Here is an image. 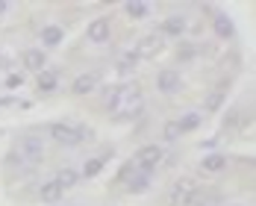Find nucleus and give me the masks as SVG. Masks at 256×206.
Listing matches in <instances>:
<instances>
[{"mask_svg":"<svg viewBox=\"0 0 256 206\" xmlns=\"http://www.w3.org/2000/svg\"><path fill=\"white\" fill-rule=\"evenodd\" d=\"M50 136L59 142V144L74 148V144H80V142L92 138V130L88 127H77V124H68V121H59V124H53L50 127Z\"/></svg>","mask_w":256,"mask_h":206,"instance_id":"1","label":"nucleus"},{"mask_svg":"<svg viewBox=\"0 0 256 206\" xmlns=\"http://www.w3.org/2000/svg\"><path fill=\"white\" fill-rule=\"evenodd\" d=\"M200 127V115H194V112H186V115H180L174 121H168L165 130H162V138H168V142H174L180 136H186V132H192V130Z\"/></svg>","mask_w":256,"mask_h":206,"instance_id":"2","label":"nucleus"},{"mask_svg":"<svg viewBox=\"0 0 256 206\" xmlns=\"http://www.w3.org/2000/svg\"><path fill=\"white\" fill-rule=\"evenodd\" d=\"M18 150L24 156V162H32V165H38V162L44 159V144H42V138H36V136L24 138V142L18 144Z\"/></svg>","mask_w":256,"mask_h":206,"instance_id":"3","label":"nucleus"},{"mask_svg":"<svg viewBox=\"0 0 256 206\" xmlns=\"http://www.w3.org/2000/svg\"><path fill=\"white\" fill-rule=\"evenodd\" d=\"M156 86H159V92H165V94H174V92H180V86H182V77H180L177 68H165V71H159Z\"/></svg>","mask_w":256,"mask_h":206,"instance_id":"4","label":"nucleus"},{"mask_svg":"<svg viewBox=\"0 0 256 206\" xmlns=\"http://www.w3.org/2000/svg\"><path fill=\"white\" fill-rule=\"evenodd\" d=\"M142 109H144L142 94H138V92H124V98H121V115H124V118H138Z\"/></svg>","mask_w":256,"mask_h":206,"instance_id":"5","label":"nucleus"},{"mask_svg":"<svg viewBox=\"0 0 256 206\" xmlns=\"http://www.w3.org/2000/svg\"><path fill=\"white\" fill-rule=\"evenodd\" d=\"M109 36H112V30H109V21H106V18H98V21L88 24V38H92L94 44L109 42Z\"/></svg>","mask_w":256,"mask_h":206,"instance_id":"6","label":"nucleus"},{"mask_svg":"<svg viewBox=\"0 0 256 206\" xmlns=\"http://www.w3.org/2000/svg\"><path fill=\"white\" fill-rule=\"evenodd\" d=\"M62 38H65V32H62V26H44L42 32H38V42H42V48H59L62 44Z\"/></svg>","mask_w":256,"mask_h":206,"instance_id":"7","label":"nucleus"},{"mask_svg":"<svg viewBox=\"0 0 256 206\" xmlns=\"http://www.w3.org/2000/svg\"><path fill=\"white\" fill-rule=\"evenodd\" d=\"M56 86H59V74L53 71V68H44V71H38V77H36V88L38 92H56Z\"/></svg>","mask_w":256,"mask_h":206,"instance_id":"8","label":"nucleus"},{"mask_svg":"<svg viewBox=\"0 0 256 206\" xmlns=\"http://www.w3.org/2000/svg\"><path fill=\"white\" fill-rule=\"evenodd\" d=\"M94 86H98V77H94V74H80V77L74 80V86H71V88H74L77 94H92V92H94Z\"/></svg>","mask_w":256,"mask_h":206,"instance_id":"9","label":"nucleus"},{"mask_svg":"<svg viewBox=\"0 0 256 206\" xmlns=\"http://www.w3.org/2000/svg\"><path fill=\"white\" fill-rule=\"evenodd\" d=\"M150 180H154V174H148V171H138V174H136V177H132L127 186H130V192H132V194H142V192H148V188H150Z\"/></svg>","mask_w":256,"mask_h":206,"instance_id":"10","label":"nucleus"},{"mask_svg":"<svg viewBox=\"0 0 256 206\" xmlns=\"http://www.w3.org/2000/svg\"><path fill=\"white\" fill-rule=\"evenodd\" d=\"M24 65L30 71H44V68H48V65H44V50H38V48H36V50H26Z\"/></svg>","mask_w":256,"mask_h":206,"instance_id":"11","label":"nucleus"},{"mask_svg":"<svg viewBox=\"0 0 256 206\" xmlns=\"http://www.w3.org/2000/svg\"><path fill=\"white\" fill-rule=\"evenodd\" d=\"M77 180H80V171H77V168H65V171H59V174H56V180H53V182L65 192V188L77 186Z\"/></svg>","mask_w":256,"mask_h":206,"instance_id":"12","label":"nucleus"},{"mask_svg":"<svg viewBox=\"0 0 256 206\" xmlns=\"http://www.w3.org/2000/svg\"><path fill=\"white\" fill-rule=\"evenodd\" d=\"M227 168V156H206L204 162H200V171L204 174H215V171H224Z\"/></svg>","mask_w":256,"mask_h":206,"instance_id":"13","label":"nucleus"},{"mask_svg":"<svg viewBox=\"0 0 256 206\" xmlns=\"http://www.w3.org/2000/svg\"><path fill=\"white\" fill-rule=\"evenodd\" d=\"M124 12H127L132 21H142L150 15V3H124Z\"/></svg>","mask_w":256,"mask_h":206,"instance_id":"14","label":"nucleus"},{"mask_svg":"<svg viewBox=\"0 0 256 206\" xmlns=\"http://www.w3.org/2000/svg\"><path fill=\"white\" fill-rule=\"evenodd\" d=\"M215 32H218V38H232L236 36V26H232V21L227 15H218L215 18Z\"/></svg>","mask_w":256,"mask_h":206,"instance_id":"15","label":"nucleus"},{"mask_svg":"<svg viewBox=\"0 0 256 206\" xmlns=\"http://www.w3.org/2000/svg\"><path fill=\"white\" fill-rule=\"evenodd\" d=\"M103 165H106V162H103L100 156H94V159H88V162L82 165V171H80V177H94V174H100V171H103Z\"/></svg>","mask_w":256,"mask_h":206,"instance_id":"16","label":"nucleus"},{"mask_svg":"<svg viewBox=\"0 0 256 206\" xmlns=\"http://www.w3.org/2000/svg\"><path fill=\"white\" fill-rule=\"evenodd\" d=\"M182 30H186V21H182V18H168V21L162 24V32H165V36H182Z\"/></svg>","mask_w":256,"mask_h":206,"instance_id":"17","label":"nucleus"},{"mask_svg":"<svg viewBox=\"0 0 256 206\" xmlns=\"http://www.w3.org/2000/svg\"><path fill=\"white\" fill-rule=\"evenodd\" d=\"M59 198H62V188H59L53 180L44 182V188H42V200H44V204H53V200H59Z\"/></svg>","mask_w":256,"mask_h":206,"instance_id":"18","label":"nucleus"},{"mask_svg":"<svg viewBox=\"0 0 256 206\" xmlns=\"http://www.w3.org/2000/svg\"><path fill=\"white\" fill-rule=\"evenodd\" d=\"M136 171H138V165H136V159H130L127 165H121V171H118V180L121 182H130L136 177Z\"/></svg>","mask_w":256,"mask_h":206,"instance_id":"19","label":"nucleus"},{"mask_svg":"<svg viewBox=\"0 0 256 206\" xmlns=\"http://www.w3.org/2000/svg\"><path fill=\"white\" fill-rule=\"evenodd\" d=\"M21 162H24L21 150H18V148H12V150H9V156H6V165H9V168H18Z\"/></svg>","mask_w":256,"mask_h":206,"instance_id":"20","label":"nucleus"},{"mask_svg":"<svg viewBox=\"0 0 256 206\" xmlns=\"http://www.w3.org/2000/svg\"><path fill=\"white\" fill-rule=\"evenodd\" d=\"M3 12H9V3H6V0H0V15H3Z\"/></svg>","mask_w":256,"mask_h":206,"instance_id":"21","label":"nucleus"}]
</instances>
